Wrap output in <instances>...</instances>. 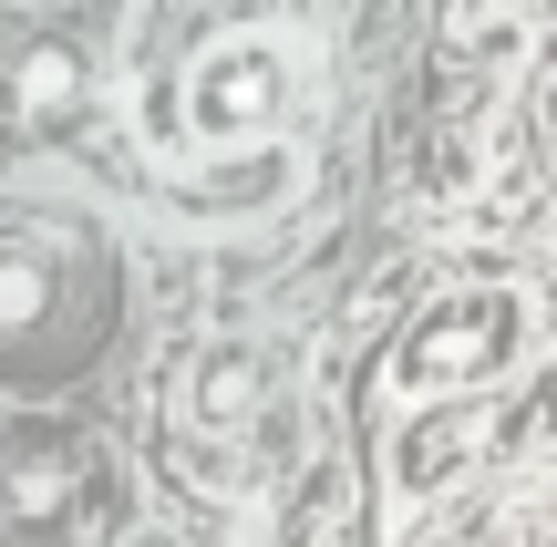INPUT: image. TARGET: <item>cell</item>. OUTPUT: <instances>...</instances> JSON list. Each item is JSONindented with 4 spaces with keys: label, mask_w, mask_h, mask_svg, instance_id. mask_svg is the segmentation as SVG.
<instances>
[{
    "label": "cell",
    "mask_w": 557,
    "mask_h": 547,
    "mask_svg": "<svg viewBox=\"0 0 557 547\" xmlns=\"http://www.w3.org/2000/svg\"><path fill=\"white\" fill-rule=\"evenodd\" d=\"M299 52L278 32H227L197 52V73H186V124H197L207 145H259L278 124L299 114Z\"/></svg>",
    "instance_id": "obj_1"
},
{
    "label": "cell",
    "mask_w": 557,
    "mask_h": 547,
    "mask_svg": "<svg viewBox=\"0 0 557 547\" xmlns=\"http://www.w3.org/2000/svg\"><path fill=\"white\" fill-rule=\"evenodd\" d=\"M21 94L32 103H73V52H32L21 62Z\"/></svg>",
    "instance_id": "obj_4"
},
{
    "label": "cell",
    "mask_w": 557,
    "mask_h": 547,
    "mask_svg": "<svg viewBox=\"0 0 557 547\" xmlns=\"http://www.w3.org/2000/svg\"><path fill=\"white\" fill-rule=\"evenodd\" d=\"M517 331H527V310L506 300V289L444 300L434 321L403 341V362H393V403H434L444 383H485V372H506V362H517Z\"/></svg>",
    "instance_id": "obj_2"
},
{
    "label": "cell",
    "mask_w": 557,
    "mask_h": 547,
    "mask_svg": "<svg viewBox=\"0 0 557 547\" xmlns=\"http://www.w3.org/2000/svg\"><path fill=\"white\" fill-rule=\"evenodd\" d=\"M496 11H506V0H455V11H444V21H455V41H465V32H485V21H496Z\"/></svg>",
    "instance_id": "obj_5"
},
{
    "label": "cell",
    "mask_w": 557,
    "mask_h": 547,
    "mask_svg": "<svg viewBox=\"0 0 557 547\" xmlns=\"http://www.w3.org/2000/svg\"><path fill=\"white\" fill-rule=\"evenodd\" d=\"M259 383H269L259 351H218V362L197 372V413H207V424H218V413H248V393H259Z\"/></svg>",
    "instance_id": "obj_3"
}]
</instances>
